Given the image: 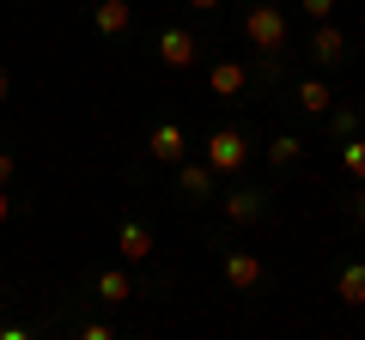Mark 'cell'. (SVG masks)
<instances>
[{"instance_id":"6da1fadb","label":"cell","mask_w":365,"mask_h":340,"mask_svg":"<svg viewBox=\"0 0 365 340\" xmlns=\"http://www.w3.org/2000/svg\"><path fill=\"white\" fill-rule=\"evenodd\" d=\"M244 37L256 43V55H280L287 49V13L268 6V0H256V6L244 13Z\"/></svg>"},{"instance_id":"7a4b0ae2","label":"cell","mask_w":365,"mask_h":340,"mask_svg":"<svg viewBox=\"0 0 365 340\" xmlns=\"http://www.w3.org/2000/svg\"><path fill=\"white\" fill-rule=\"evenodd\" d=\"M244 158H250V140H244L237 128H213V134H207V164H213V176L244 170Z\"/></svg>"},{"instance_id":"3957f363","label":"cell","mask_w":365,"mask_h":340,"mask_svg":"<svg viewBox=\"0 0 365 340\" xmlns=\"http://www.w3.org/2000/svg\"><path fill=\"white\" fill-rule=\"evenodd\" d=\"M207 92L225 97V104L244 97V92H250V67H244V61H213V67H207Z\"/></svg>"},{"instance_id":"277c9868","label":"cell","mask_w":365,"mask_h":340,"mask_svg":"<svg viewBox=\"0 0 365 340\" xmlns=\"http://www.w3.org/2000/svg\"><path fill=\"white\" fill-rule=\"evenodd\" d=\"M225 286H232V292H256L262 286V255L232 249V255H225Z\"/></svg>"},{"instance_id":"5b68a950","label":"cell","mask_w":365,"mask_h":340,"mask_svg":"<svg viewBox=\"0 0 365 340\" xmlns=\"http://www.w3.org/2000/svg\"><path fill=\"white\" fill-rule=\"evenodd\" d=\"M195 55H201V43L189 31H158V61L165 67H195Z\"/></svg>"},{"instance_id":"8992f818","label":"cell","mask_w":365,"mask_h":340,"mask_svg":"<svg viewBox=\"0 0 365 340\" xmlns=\"http://www.w3.org/2000/svg\"><path fill=\"white\" fill-rule=\"evenodd\" d=\"M116 249L128 255V262H146V255H158V237L146 231L140 219H122V231H116Z\"/></svg>"},{"instance_id":"52a82bcc","label":"cell","mask_w":365,"mask_h":340,"mask_svg":"<svg viewBox=\"0 0 365 340\" xmlns=\"http://www.w3.org/2000/svg\"><path fill=\"white\" fill-rule=\"evenodd\" d=\"M91 25L104 31V37H122V31L134 25V6L128 0H98V6H91Z\"/></svg>"},{"instance_id":"ba28073f","label":"cell","mask_w":365,"mask_h":340,"mask_svg":"<svg viewBox=\"0 0 365 340\" xmlns=\"http://www.w3.org/2000/svg\"><path fill=\"white\" fill-rule=\"evenodd\" d=\"M153 152H158V164H182L189 140H182V128H177V122H158V128H153Z\"/></svg>"},{"instance_id":"9c48e42d","label":"cell","mask_w":365,"mask_h":340,"mask_svg":"<svg viewBox=\"0 0 365 340\" xmlns=\"http://www.w3.org/2000/svg\"><path fill=\"white\" fill-rule=\"evenodd\" d=\"M311 55H317V61H347V31H335V25H323V18H317Z\"/></svg>"},{"instance_id":"30bf717a","label":"cell","mask_w":365,"mask_h":340,"mask_svg":"<svg viewBox=\"0 0 365 340\" xmlns=\"http://www.w3.org/2000/svg\"><path fill=\"white\" fill-rule=\"evenodd\" d=\"M335 298H341V304H353V310L365 304V262H347V267L335 274Z\"/></svg>"},{"instance_id":"8fae6325","label":"cell","mask_w":365,"mask_h":340,"mask_svg":"<svg viewBox=\"0 0 365 340\" xmlns=\"http://www.w3.org/2000/svg\"><path fill=\"white\" fill-rule=\"evenodd\" d=\"M98 298H104V304H128L134 298V280L122 274V267H104V274H98Z\"/></svg>"},{"instance_id":"7c38bea8","label":"cell","mask_w":365,"mask_h":340,"mask_svg":"<svg viewBox=\"0 0 365 340\" xmlns=\"http://www.w3.org/2000/svg\"><path fill=\"white\" fill-rule=\"evenodd\" d=\"M225 219H232V225H256L262 219V195H250V188L225 195Z\"/></svg>"},{"instance_id":"4fadbf2b","label":"cell","mask_w":365,"mask_h":340,"mask_svg":"<svg viewBox=\"0 0 365 340\" xmlns=\"http://www.w3.org/2000/svg\"><path fill=\"white\" fill-rule=\"evenodd\" d=\"M177 188H182V195H213V164H182L177 170Z\"/></svg>"},{"instance_id":"5bb4252c","label":"cell","mask_w":365,"mask_h":340,"mask_svg":"<svg viewBox=\"0 0 365 340\" xmlns=\"http://www.w3.org/2000/svg\"><path fill=\"white\" fill-rule=\"evenodd\" d=\"M299 104L311 110V116H323V110L335 104V97H329V85H323V79H304V85H299Z\"/></svg>"},{"instance_id":"9a60e30c","label":"cell","mask_w":365,"mask_h":340,"mask_svg":"<svg viewBox=\"0 0 365 340\" xmlns=\"http://www.w3.org/2000/svg\"><path fill=\"white\" fill-rule=\"evenodd\" d=\"M341 164H347L353 183H365V140H359V134H347V146H341Z\"/></svg>"},{"instance_id":"2e32d148","label":"cell","mask_w":365,"mask_h":340,"mask_svg":"<svg viewBox=\"0 0 365 340\" xmlns=\"http://www.w3.org/2000/svg\"><path fill=\"white\" fill-rule=\"evenodd\" d=\"M299 134H274V146H268V164H299Z\"/></svg>"},{"instance_id":"e0dca14e","label":"cell","mask_w":365,"mask_h":340,"mask_svg":"<svg viewBox=\"0 0 365 340\" xmlns=\"http://www.w3.org/2000/svg\"><path fill=\"white\" fill-rule=\"evenodd\" d=\"M353 128H359V110H335V134H341V140H347Z\"/></svg>"},{"instance_id":"ac0fdd59","label":"cell","mask_w":365,"mask_h":340,"mask_svg":"<svg viewBox=\"0 0 365 340\" xmlns=\"http://www.w3.org/2000/svg\"><path fill=\"white\" fill-rule=\"evenodd\" d=\"M304 13H311V18H329V13H335V0H304Z\"/></svg>"},{"instance_id":"d6986e66","label":"cell","mask_w":365,"mask_h":340,"mask_svg":"<svg viewBox=\"0 0 365 340\" xmlns=\"http://www.w3.org/2000/svg\"><path fill=\"white\" fill-rule=\"evenodd\" d=\"M347 213H353V225H365V195L353 188V201H347Z\"/></svg>"},{"instance_id":"ffe728a7","label":"cell","mask_w":365,"mask_h":340,"mask_svg":"<svg viewBox=\"0 0 365 340\" xmlns=\"http://www.w3.org/2000/svg\"><path fill=\"white\" fill-rule=\"evenodd\" d=\"M13 219V195H6V183H0V225Z\"/></svg>"},{"instance_id":"44dd1931","label":"cell","mask_w":365,"mask_h":340,"mask_svg":"<svg viewBox=\"0 0 365 340\" xmlns=\"http://www.w3.org/2000/svg\"><path fill=\"white\" fill-rule=\"evenodd\" d=\"M0 183H13V152H0Z\"/></svg>"},{"instance_id":"7402d4cb","label":"cell","mask_w":365,"mask_h":340,"mask_svg":"<svg viewBox=\"0 0 365 340\" xmlns=\"http://www.w3.org/2000/svg\"><path fill=\"white\" fill-rule=\"evenodd\" d=\"M6 97H13V73H6V67H0V104H6Z\"/></svg>"},{"instance_id":"603a6c76","label":"cell","mask_w":365,"mask_h":340,"mask_svg":"<svg viewBox=\"0 0 365 340\" xmlns=\"http://www.w3.org/2000/svg\"><path fill=\"white\" fill-rule=\"evenodd\" d=\"M189 6H195V13H213V6H220V0H189Z\"/></svg>"},{"instance_id":"cb8c5ba5","label":"cell","mask_w":365,"mask_h":340,"mask_svg":"<svg viewBox=\"0 0 365 340\" xmlns=\"http://www.w3.org/2000/svg\"><path fill=\"white\" fill-rule=\"evenodd\" d=\"M353 110H359V128H365V104H353Z\"/></svg>"},{"instance_id":"d4e9b609","label":"cell","mask_w":365,"mask_h":340,"mask_svg":"<svg viewBox=\"0 0 365 340\" xmlns=\"http://www.w3.org/2000/svg\"><path fill=\"white\" fill-rule=\"evenodd\" d=\"M0 310H6V292H0Z\"/></svg>"}]
</instances>
